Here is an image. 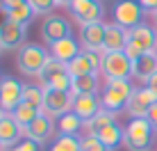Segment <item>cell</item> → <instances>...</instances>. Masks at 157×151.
Returning a JSON list of instances; mask_svg holds the SVG:
<instances>
[{"label":"cell","instance_id":"7c38bea8","mask_svg":"<svg viewBox=\"0 0 157 151\" xmlns=\"http://www.w3.org/2000/svg\"><path fill=\"white\" fill-rule=\"evenodd\" d=\"M41 37L46 39L48 46L57 44V41L71 37V25H68V21L62 18V16H48L41 23Z\"/></svg>","mask_w":157,"mask_h":151},{"label":"cell","instance_id":"9c48e42d","mask_svg":"<svg viewBox=\"0 0 157 151\" xmlns=\"http://www.w3.org/2000/svg\"><path fill=\"white\" fill-rule=\"evenodd\" d=\"M155 103H157V96L144 85V87H134V92H132V96H130L125 110L130 112L132 119H146V117H148V110Z\"/></svg>","mask_w":157,"mask_h":151},{"label":"cell","instance_id":"1f68e13d","mask_svg":"<svg viewBox=\"0 0 157 151\" xmlns=\"http://www.w3.org/2000/svg\"><path fill=\"white\" fill-rule=\"evenodd\" d=\"M14 149L16 151H41V144L34 142V140H30V137H25V140H21Z\"/></svg>","mask_w":157,"mask_h":151},{"label":"cell","instance_id":"f1b7e54d","mask_svg":"<svg viewBox=\"0 0 157 151\" xmlns=\"http://www.w3.org/2000/svg\"><path fill=\"white\" fill-rule=\"evenodd\" d=\"M23 101H28V103L41 108L43 105V87L41 85H23Z\"/></svg>","mask_w":157,"mask_h":151},{"label":"cell","instance_id":"ba28073f","mask_svg":"<svg viewBox=\"0 0 157 151\" xmlns=\"http://www.w3.org/2000/svg\"><path fill=\"white\" fill-rule=\"evenodd\" d=\"M23 103V83H18L12 76H5L0 80V110L14 112Z\"/></svg>","mask_w":157,"mask_h":151},{"label":"cell","instance_id":"5bb4252c","mask_svg":"<svg viewBox=\"0 0 157 151\" xmlns=\"http://www.w3.org/2000/svg\"><path fill=\"white\" fill-rule=\"evenodd\" d=\"M71 110L84 124H89L102 110V105H100V99L96 94H78V96H73V108H71Z\"/></svg>","mask_w":157,"mask_h":151},{"label":"cell","instance_id":"7a4b0ae2","mask_svg":"<svg viewBox=\"0 0 157 151\" xmlns=\"http://www.w3.org/2000/svg\"><path fill=\"white\" fill-rule=\"evenodd\" d=\"M134 87L130 85V80H107L105 89L100 94V105L102 110H109V112H121L123 108H128V101L132 96Z\"/></svg>","mask_w":157,"mask_h":151},{"label":"cell","instance_id":"8992f818","mask_svg":"<svg viewBox=\"0 0 157 151\" xmlns=\"http://www.w3.org/2000/svg\"><path fill=\"white\" fill-rule=\"evenodd\" d=\"M73 108V94L71 92H59L52 87H43V105L41 112L48 117H62Z\"/></svg>","mask_w":157,"mask_h":151},{"label":"cell","instance_id":"3957f363","mask_svg":"<svg viewBox=\"0 0 157 151\" xmlns=\"http://www.w3.org/2000/svg\"><path fill=\"white\" fill-rule=\"evenodd\" d=\"M39 80H41V87H52L59 92H71V85H73V76L68 73V64L55 60L52 55L46 62L43 71L39 73Z\"/></svg>","mask_w":157,"mask_h":151},{"label":"cell","instance_id":"b9f144b4","mask_svg":"<svg viewBox=\"0 0 157 151\" xmlns=\"http://www.w3.org/2000/svg\"><path fill=\"white\" fill-rule=\"evenodd\" d=\"M2 78H5V76H2V73H0V80H2Z\"/></svg>","mask_w":157,"mask_h":151},{"label":"cell","instance_id":"d6986e66","mask_svg":"<svg viewBox=\"0 0 157 151\" xmlns=\"http://www.w3.org/2000/svg\"><path fill=\"white\" fill-rule=\"evenodd\" d=\"M128 46V30H123L118 23H107L105 28V53L125 51Z\"/></svg>","mask_w":157,"mask_h":151},{"label":"cell","instance_id":"ee69618b","mask_svg":"<svg viewBox=\"0 0 157 151\" xmlns=\"http://www.w3.org/2000/svg\"><path fill=\"white\" fill-rule=\"evenodd\" d=\"M155 55H157V51H155Z\"/></svg>","mask_w":157,"mask_h":151},{"label":"cell","instance_id":"f546056e","mask_svg":"<svg viewBox=\"0 0 157 151\" xmlns=\"http://www.w3.org/2000/svg\"><path fill=\"white\" fill-rule=\"evenodd\" d=\"M80 151H109V149L102 147L100 140L96 135H86V137H82V142H80Z\"/></svg>","mask_w":157,"mask_h":151},{"label":"cell","instance_id":"2e32d148","mask_svg":"<svg viewBox=\"0 0 157 151\" xmlns=\"http://www.w3.org/2000/svg\"><path fill=\"white\" fill-rule=\"evenodd\" d=\"M128 41L139 46L144 53H155L157 51V32L150 25H137V28L128 30Z\"/></svg>","mask_w":157,"mask_h":151},{"label":"cell","instance_id":"44dd1931","mask_svg":"<svg viewBox=\"0 0 157 151\" xmlns=\"http://www.w3.org/2000/svg\"><path fill=\"white\" fill-rule=\"evenodd\" d=\"M96 137L100 140V144L105 149L114 151V149H118L123 142H125V131L114 121V124H109V126H105L102 131H98V133H96Z\"/></svg>","mask_w":157,"mask_h":151},{"label":"cell","instance_id":"603a6c76","mask_svg":"<svg viewBox=\"0 0 157 151\" xmlns=\"http://www.w3.org/2000/svg\"><path fill=\"white\" fill-rule=\"evenodd\" d=\"M98 92V73H91V76H80V78H73L71 85V94H96Z\"/></svg>","mask_w":157,"mask_h":151},{"label":"cell","instance_id":"5b68a950","mask_svg":"<svg viewBox=\"0 0 157 151\" xmlns=\"http://www.w3.org/2000/svg\"><path fill=\"white\" fill-rule=\"evenodd\" d=\"M100 71L105 73L107 80H130V76H132V60L123 51L105 53Z\"/></svg>","mask_w":157,"mask_h":151},{"label":"cell","instance_id":"60d3db41","mask_svg":"<svg viewBox=\"0 0 157 151\" xmlns=\"http://www.w3.org/2000/svg\"><path fill=\"white\" fill-rule=\"evenodd\" d=\"M2 115H5V112H2V110H0V117H2Z\"/></svg>","mask_w":157,"mask_h":151},{"label":"cell","instance_id":"7bdbcfd3","mask_svg":"<svg viewBox=\"0 0 157 151\" xmlns=\"http://www.w3.org/2000/svg\"><path fill=\"white\" fill-rule=\"evenodd\" d=\"M0 149H2V144H0Z\"/></svg>","mask_w":157,"mask_h":151},{"label":"cell","instance_id":"7402d4cb","mask_svg":"<svg viewBox=\"0 0 157 151\" xmlns=\"http://www.w3.org/2000/svg\"><path fill=\"white\" fill-rule=\"evenodd\" d=\"M82 126H84V121L80 119L73 110H68L66 115H62V117L57 119L59 135H78V133L82 131Z\"/></svg>","mask_w":157,"mask_h":151},{"label":"cell","instance_id":"9a60e30c","mask_svg":"<svg viewBox=\"0 0 157 151\" xmlns=\"http://www.w3.org/2000/svg\"><path fill=\"white\" fill-rule=\"evenodd\" d=\"M105 28H107V23L82 25L80 41H82L84 51H100V53H105Z\"/></svg>","mask_w":157,"mask_h":151},{"label":"cell","instance_id":"30bf717a","mask_svg":"<svg viewBox=\"0 0 157 151\" xmlns=\"http://www.w3.org/2000/svg\"><path fill=\"white\" fill-rule=\"evenodd\" d=\"M68 9L75 16V21H80L82 25L102 23V14H105V9L98 0H73Z\"/></svg>","mask_w":157,"mask_h":151},{"label":"cell","instance_id":"f35d334b","mask_svg":"<svg viewBox=\"0 0 157 151\" xmlns=\"http://www.w3.org/2000/svg\"><path fill=\"white\" fill-rule=\"evenodd\" d=\"M2 151H16V149H14V147H12V149H2Z\"/></svg>","mask_w":157,"mask_h":151},{"label":"cell","instance_id":"e575fe53","mask_svg":"<svg viewBox=\"0 0 157 151\" xmlns=\"http://www.w3.org/2000/svg\"><path fill=\"white\" fill-rule=\"evenodd\" d=\"M146 119H148L150 124H153V128L157 131V103H155V105L148 110V117H146Z\"/></svg>","mask_w":157,"mask_h":151},{"label":"cell","instance_id":"52a82bcc","mask_svg":"<svg viewBox=\"0 0 157 151\" xmlns=\"http://www.w3.org/2000/svg\"><path fill=\"white\" fill-rule=\"evenodd\" d=\"M144 18V7L139 0H118L114 5V23H118L123 30H132L141 25Z\"/></svg>","mask_w":157,"mask_h":151},{"label":"cell","instance_id":"836d02e7","mask_svg":"<svg viewBox=\"0 0 157 151\" xmlns=\"http://www.w3.org/2000/svg\"><path fill=\"white\" fill-rule=\"evenodd\" d=\"M28 0H0V12H5V9H14V7H21V5H25Z\"/></svg>","mask_w":157,"mask_h":151},{"label":"cell","instance_id":"4dcf8cb0","mask_svg":"<svg viewBox=\"0 0 157 151\" xmlns=\"http://www.w3.org/2000/svg\"><path fill=\"white\" fill-rule=\"evenodd\" d=\"M30 7L34 9V14H50L52 7H55V0H28Z\"/></svg>","mask_w":157,"mask_h":151},{"label":"cell","instance_id":"4316f807","mask_svg":"<svg viewBox=\"0 0 157 151\" xmlns=\"http://www.w3.org/2000/svg\"><path fill=\"white\" fill-rule=\"evenodd\" d=\"M116 121V115L114 112H109V110H100L98 115L94 117L89 124H84V128H86V135H96L98 131H102L105 126H109V124H114Z\"/></svg>","mask_w":157,"mask_h":151},{"label":"cell","instance_id":"484cf974","mask_svg":"<svg viewBox=\"0 0 157 151\" xmlns=\"http://www.w3.org/2000/svg\"><path fill=\"white\" fill-rule=\"evenodd\" d=\"M5 18L7 21H14V23H18V25H25L28 28L30 25V21L34 18V9L30 7V2H25V5H21V7H14V9H5Z\"/></svg>","mask_w":157,"mask_h":151},{"label":"cell","instance_id":"4fadbf2b","mask_svg":"<svg viewBox=\"0 0 157 151\" xmlns=\"http://www.w3.org/2000/svg\"><path fill=\"white\" fill-rule=\"evenodd\" d=\"M23 133H25V128L14 119L12 112H5V115L0 117V144H2V149L16 147Z\"/></svg>","mask_w":157,"mask_h":151},{"label":"cell","instance_id":"277c9868","mask_svg":"<svg viewBox=\"0 0 157 151\" xmlns=\"http://www.w3.org/2000/svg\"><path fill=\"white\" fill-rule=\"evenodd\" d=\"M153 133H157L153 128V124L148 119H130L125 126V147L130 151H148L153 144Z\"/></svg>","mask_w":157,"mask_h":151},{"label":"cell","instance_id":"8d00e7d4","mask_svg":"<svg viewBox=\"0 0 157 151\" xmlns=\"http://www.w3.org/2000/svg\"><path fill=\"white\" fill-rule=\"evenodd\" d=\"M146 87H148V89H150V92H153V94L157 96V71L153 73V78H150L148 83H146Z\"/></svg>","mask_w":157,"mask_h":151},{"label":"cell","instance_id":"83f0119b","mask_svg":"<svg viewBox=\"0 0 157 151\" xmlns=\"http://www.w3.org/2000/svg\"><path fill=\"white\" fill-rule=\"evenodd\" d=\"M80 142L82 140L78 135H59L48 151H80Z\"/></svg>","mask_w":157,"mask_h":151},{"label":"cell","instance_id":"ac0fdd59","mask_svg":"<svg viewBox=\"0 0 157 151\" xmlns=\"http://www.w3.org/2000/svg\"><path fill=\"white\" fill-rule=\"evenodd\" d=\"M80 53H82V51H80V44L73 39V37H66V39L57 41V44H50V55L55 57V60L64 62V64L73 62Z\"/></svg>","mask_w":157,"mask_h":151},{"label":"cell","instance_id":"d590c367","mask_svg":"<svg viewBox=\"0 0 157 151\" xmlns=\"http://www.w3.org/2000/svg\"><path fill=\"white\" fill-rule=\"evenodd\" d=\"M139 5L148 12H157V0H139Z\"/></svg>","mask_w":157,"mask_h":151},{"label":"cell","instance_id":"cb8c5ba5","mask_svg":"<svg viewBox=\"0 0 157 151\" xmlns=\"http://www.w3.org/2000/svg\"><path fill=\"white\" fill-rule=\"evenodd\" d=\"M68 73H71L73 78H80V76H91V73H98V71L94 69V64H91L86 51H82L73 62H68Z\"/></svg>","mask_w":157,"mask_h":151},{"label":"cell","instance_id":"d4e9b609","mask_svg":"<svg viewBox=\"0 0 157 151\" xmlns=\"http://www.w3.org/2000/svg\"><path fill=\"white\" fill-rule=\"evenodd\" d=\"M14 115V119L21 124V126L23 128H28L32 121L36 119V117L41 115V108H36V105H32V103H28V101H23V103H21L18 108H16V110L12 112Z\"/></svg>","mask_w":157,"mask_h":151},{"label":"cell","instance_id":"8fae6325","mask_svg":"<svg viewBox=\"0 0 157 151\" xmlns=\"http://www.w3.org/2000/svg\"><path fill=\"white\" fill-rule=\"evenodd\" d=\"M25 25H18L14 21L5 18L0 23V51H14L25 44Z\"/></svg>","mask_w":157,"mask_h":151},{"label":"cell","instance_id":"74e56055","mask_svg":"<svg viewBox=\"0 0 157 151\" xmlns=\"http://www.w3.org/2000/svg\"><path fill=\"white\" fill-rule=\"evenodd\" d=\"M55 2L59 5V7H71V2H73V0H55Z\"/></svg>","mask_w":157,"mask_h":151},{"label":"cell","instance_id":"ffe728a7","mask_svg":"<svg viewBox=\"0 0 157 151\" xmlns=\"http://www.w3.org/2000/svg\"><path fill=\"white\" fill-rule=\"evenodd\" d=\"M155 71H157V55L155 53H146V55H141L139 60L132 62V76L137 80H141L144 85L153 78Z\"/></svg>","mask_w":157,"mask_h":151},{"label":"cell","instance_id":"6da1fadb","mask_svg":"<svg viewBox=\"0 0 157 151\" xmlns=\"http://www.w3.org/2000/svg\"><path fill=\"white\" fill-rule=\"evenodd\" d=\"M48 60V51L39 44H23L16 53V67L23 76H39Z\"/></svg>","mask_w":157,"mask_h":151},{"label":"cell","instance_id":"d6a6232c","mask_svg":"<svg viewBox=\"0 0 157 151\" xmlns=\"http://www.w3.org/2000/svg\"><path fill=\"white\" fill-rule=\"evenodd\" d=\"M123 53H125V55L130 57V60H139V57H141V55H146V53L141 51V48H139V46H134V44H130V41H128V46H125V51H123Z\"/></svg>","mask_w":157,"mask_h":151},{"label":"cell","instance_id":"ab89813d","mask_svg":"<svg viewBox=\"0 0 157 151\" xmlns=\"http://www.w3.org/2000/svg\"><path fill=\"white\" fill-rule=\"evenodd\" d=\"M153 16H155V25H157V12H155V14H153Z\"/></svg>","mask_w":157,"mask_h":151},{"label":"cell","instance_id":"e0dca14e","mask_svg":"<svg viewBox=\"0 0 157 151\" xmlns=\"http://www.w3.org/2000/svg\"><path fill=\"white\" fill-rule=\"evenodd\" d=\"M52 133H55V121H52V117L43 115V112L25 128V137L34 140V142H39V144L46 142V140H50Z\"/></svg>","mask_w":157,"mask_h":151}]
</instances>
